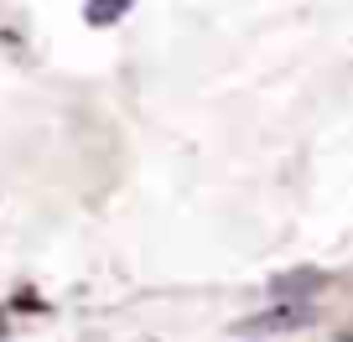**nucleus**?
Returning <instances> with one entry per match:
<instances>
[{
	"mask_svg": "<svg viewBox=\"0 0 353 342\" xmlns=\"http://www.w3.org/2000/svg\"><path fill=\"white\" fill-rule=\"evenodd\" d=\"M125 11H130V0H88V6H83V21L88 26H114Z\"/></svg>",
	"mask_w": 353,
	"mask_h": 342,
	"instance_id": "nucleus-3",
	"label": "nucleus"
},
{
	"mask_svg": "<svg viewBox=\"0 0 353 342\" xmlns=\"http://www.w3.org/2000/svg\"><path fill=\"white\" fill-rule=\"evenodd\" d=\"M317 286H322V270H291V275H281L270 290H276L281 301H291V306H301V301H307Z\"/></svg>",
	"mask_w": 353,
	"mask_h": 342,
	"instance_id": "nucleus-1",
	"label": "nucleus"
},
{
	"mask_svg": "<svg viewBox=\"0 0 353 342\" xmlns=\"http://www.w3.org/2000/svg\"><path fill=\"white\" fill-rule=\"evenodd\" d=\"M301 321H312V306H276V311H265L260 321H250V332H276V327H301Z\"/></svg>",
	"mask_w": 353,
	"mask_h": 342,
	"instance_id": "nucleus-2",
	"label": "nucleus"
}]
</instances>
